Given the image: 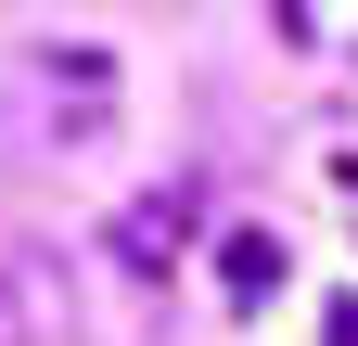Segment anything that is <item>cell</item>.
<instances>
[{"label":"cell","instance_id":"7a4b0ae2","mask_svg":"<svg viewBox=\"0 0 358 346\" xmlns=\"http://www.w3.org/2000/svg\"><path fill=\"white\" fill-rule=\"evenodd\" d=\"M103 244H115V270H128V282H166V270H179V244H192V193H179V180L128 193Z\"/></svg>","mask_w":358,"mask_h":346},{"label":"cell","instance_id":"3957f363","mask_svg":"<svg viewBox=\"0 0 358 346\" xmlns=\"http://www.w3.org/2000/svg\"><path fill=\"white\" fill-rule=\"evenodd\" d=\"M217 282H231V308H268L282 295V231H231L217 244Z\"/></svg>","mask_w":358,"mask_h":346},{"label":"cell","instance_id":"6da1fadb","mask_svg":"<svg viewBox=\"0 0 358 346\" xmlns=\"http://www.w3.org/2000/svg\"><path fill=\"white\" fill-rule=\"evenodd\" d=\"M77 333V282L52 244H0V346H64Z\"/></svg>","mask_w":358,"mask_h":346}]
</instances>
